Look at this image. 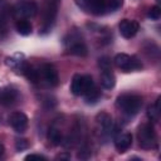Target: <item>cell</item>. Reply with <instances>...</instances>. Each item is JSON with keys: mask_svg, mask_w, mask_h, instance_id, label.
Masks as SVG:
<instances>
[{"mask_svg": "<svg viewBox=\"0 0 161 161\" xmlns=\"http://www.w3.org/2000/svg\"><path fill=\"white\" fill-rule=\"evenodd\" d=\"M116 107L126 117H133L142 107V97L133 93L119 94L116 99Z\"/></svg>", "mask_w": 161, "mask_h": 161, "instance_id": "6da1fadb", "label": "cell"}, {"mask_svg": "<svg viewBox=\"0 0 161 161\" xmlns=\"http://www.w3.org/2000/svg\"><path fill=\"white\" fill-rule=\"evenodd\" d=\"M59 1L60 0H45L44 10H43V23H42V26L39 28L40 34H47L52 30V28L55 23Z\"/></svg>", "mask_w": 161, "mask_h": 161, "instance_id": "7a4b0ae2", "label": "cell"}, {"mask_svg": "<svg viewBox=\"0 0 161 161\" xmlns=\"http://www.w3.org/2000/svg\"><path fill=\"white\" fill-rule=\"evenodd\" d=\"M64 45L68 49V53L72 55H77V57H86L88 53V49L84 44V42L80 40L79 34H77L75 31H70L64 36L63 40Z\"/></svg>", "mask_w": 161, "mask_h": 161, "instance_id": "3957f363", "label": "cell"}, {"mask_svg": "<svg viewBox=\"0 0 161 161\" xmlns=\"http://www.w3.org/2000/svg\"><path fill=\"white\" fill-rule=\"evenodd\" d=\"M137 140L138 145L143 150H150L156 146V132L151 123H143L140 126L137 131Z\"/></svg>", "mask_w": 161, "mask_h": 161, "instance_id": "277c9868", "label": "cell"}, {"mask_svg": "<svg viewBox=\"0 0 161 161\" xmlns=\"http://www.w3.org/2000/svg\"><path fill=\"white\" fill-rule=\"evenodd\" d=\"M92 87H94V82L91 75L88 74H84V75L74 74L73 75V79L70 83V92L74 96H83Z\"/></svg>", "mask_w": 161, "mask_h": 161, "instance_id": "5b68a950", "label": "cell"}, {"mask_svg": "<svg viewBox=\"0 0 161 161\" xmlns=\"http://www.w3.org/2000/svg\"><path fill=\"white\" fill-rule=\"evenodd\" d=\"M108 0H75V4L80 10L93 15H101L107 11Z\"/></svg>", "mask_w": 161, "mask_h": 161, "instance_id": "8992f818", "label": "cell"}, {"mask_svg": "<svg viewBox=\"0 0 161 161\" xmlns=\"http://www.w3.org/2000/svg\"><path fill=\"white\" fill-rule=\"evenodd\" d=\"M114 64L123 72L138 70L142 68L141 62L136 57H130L128 54H125V53H118L114 57Z\"/></svg>", "mask_w": 161, "mask_h": 161, "instance_id": "52a82bcc", "label": "cell"}, {"mask_svg": "<svg viewBox=\"0 0 161 161\" xmlns=\"http://www.w3.org/2000/svg\"><path fill=\"white\" fill-rule=\"evenodd\" d=\"M38 13V5L35 1H23L14 8V14L21 19L33 18Z\"/></svg>", "mask_w": 161, "mask_h": 161, "instance_id": "ba28073f", "label": "cell"}, {"mask_svg": "<svg viewBox=\"0 0 161 161\" xmlns=\"http://www.w3.org/2000/svg\"><path fill=\"white\" fill-rule=\"evenodd\" d=\"M28 117L23 112H14L9 117V123L18 133H24L28 128Z\"/></svg>", "mask_w": 161, "mask_h": 161, "instance_id": "9c48e42d", "label": "cell"}, {"mask_svg": "<svg viewBox=\"0 0 161 161\" xmlns=\"http://www.w3.org/2000/svg\"><path fill=\"white\" fill-rule=\"evenodd\" d=\"M118 29H119V33L123 38L126 39H131L132 36H135L140 29V25L137 21L135 20H130V19H123L119 21L118 24Z\"/></svg>", "mask_w": 161, "mask_h": 161, "instance_id": "30bf717a", "label": "cell"}, {"mask_svg": "<svg viewBox=\"0 0 161 161\" xmlns=\"http://www.w3.org/2000/svg\"><path fill=\"white\" fill-rule=\"evenodd\" d=\"M18 98V92L13 87H3L0 88V106L10 107L15 103Z\"/></svg>", "mask_w": 161, "mask_h": 161, "instance_id": "8fae6325", "label": "cell"}, {"mask_svg": "<svg viewBox=\"0 0 161 161\" xmlns=\"http://www.w3.org/2000/svg\"><path fill=\"white\" fill-rule=\"evenodd\" d=\"M42 73H43V78L45 79V82L49 86L55 87L59 83L58 72H57V69L52 64H44L43 68H42Z\"/></svg>", "mask_w": 161, "mask_h": 161, "instance_id": "7c38bea8", "label": "cell"}, {"mask_svg": "<svg viewBox=\"0 0 161 161\" xmlns=\"http://www.w3.org/2000/svg\"><path fill=\"white\" fill-rule=\"evenodd\" d=\"M96 121H97V123L101 126L103 133H106V135H111V133L114 131L112 117H111L107 112H101V113H98L97 117H96Z\"/></svg>", "mask_w": 161, "mask_h": 161, "instance_id": "4fadbf2b", "label": "cell"}, {"mask_svg": "<svg viewBox=\"0 0 161 161\" xmlns=\"http://www.w3.org/2000/svg\"><path fill=\"white\" fill-rule=\"evenodd\" d=\"M131 145H132V135L131 133L126 132V133L114 136V146L119 153L126 152L131 147Z\"/></svg>", "mask_w": 161, "mask_h": 161, "instance_id": "5bb4252c", "label": "cell"}, {"mask_svg": "<svg viewBox=\"0 0 161 161\" xmlns=\"http://www.w3.org/2000/svg\"><path fill=\"white\" fill-rule=\"evenodd\" d=\"M116 84V77L114 74L109 70V72H102L101 74V86L104 89H112Z\"/></svg>", "mask_w": 161, "mask_h": 161, "instance_id": "9a60e30c", "label": "cell"}, {"mask_svg": "<svg viewBox=\"0 0 161 161\" xmlns=\"http://www.w3.org/2000/svg\"><path fill=\"white\" fill-rule=\"evenodd\" d=\"M15 29L23 36H28L31 34V24L25 19H19L15 24Z\"/></svg>", "mask_w": 161, "mask_h": 161, "instance_id": "2e32d148", "label": "cell"}, {"mask_svg": "<svg viewBox=\"0 0 161 161\" xmlns=\"http://www.w3.org/2000/svg\"><path fill=\"white\" fill-rule=\"evenodd\" d=\"M84 101L87 104H94L99 101L101 98V91H98L96 87H92L88 92H86L84 94Z\"/></svg>", "mask_w": 161, "mask_h": 161, "instance_id": "e0dca14e", "label": "cell"}, {"mask_svg": "<svg viewBox=\"0 0 161 161\" xmlns=\"http://www.w3.org/2000/svg\"><path fill=\"white\" fill-rule=\"evenodd\" d=\"M147 117L151 122H157L158 121V117H160V98H157L156 102L147 108Z\"/></svg>", "mask_w": 161, "mask_h": 161, "instance_id": "ac0fdd59", "label": "cell"}, {"mask_svg": "<svg viewBox=\"0 0 161 161\" xmlns=\"http://www.w3.org/2000/svg\"><path fill=\"white\" fill-rule=\"evenodd\" d=\"M48 140L50 141V143L52 145H54V146H58V145H60L62 142H63V137H62V133H60V131L58 130V128H55V127H50L49 130H48Z\"/></svg>", "mask_w": 161, "mask_h": 161, "instance_id": "d6986e66", "label": "cell"}, {"mask_svg": "<svg viewBox=\"0 0 161 161\" xmlns=\"http://www.w3.org/2000/svg\"><path fill=\"white\" fill-rule=\"evenodd\" d=\"M24 75H25V78H26L30 83H33V84H35V83H38V82H39V72H38L35 68L30 67V65L26 68V70H25Z\"/></svg>", "mask_w": 161, "mask_h": 161, "instance_id": "ffe728a7", "label": "cell"}, {"mask_svg": "<svg viewBox=\"0 0 161 161\" xmlns=\"http://www.w3.org/2000/svg\"><path fill=\"white\" fill-rule=\"evenodd\" d=\"M98 67L101 68L102 72H109L112 70V63L108 57H101L98 59Z\"/></svg>", "mask_w": 161, "mask_h": 161, "instance_id": "44dd1931", "label": "cell"}, {"mask_svg": "<svg viewBox=\"0 0 161 161\" xmlns=\"http://www.w3.org/2000/svg\"><path fill=\"white\" fill-rule=\"evenodd\" d=\"M161 16V10L157 5H153L148 9V13H147V18L151 19V20H158Z\"/></svg>", "mask_w": 161, "mask_h": 161, "instance_id": "7402d4cb", "label": "cell"}, {"mask_svg": "<svg viewBox=\"0 0 161 161\" xmlns=\"http://www.w3.org/2000/svg\"><path fill=\"white\" fill-rule=\"evenodd\" d=\"M29 147V142L25 138H16L15 140V150L18 152H21Z\"/></svg>", "mask_w": 161, "mask_h": 161, "instance_id": "603a6c76", "label": "cell"}, {"mask_svg": "<svg viewBox=\"0 0 161 161\" xmlns=\"http://www.w3.org/2000/svg\"><path fill=\"white\" fill-rule=\"evenodd\" d=\"M6 24H8V16L4 10L0 11V36L1 34L6 33Z\"/></svg>", "mask_w": 161, "mask_h": 161, "instance_id": "cb8c5ba5", "label": "cell"}, {"mask_svg": "<svg viewBox=\"0 0 161 161\" xmlns=\"http://www.w3.org/2000/svg\"><path fill=\"white\" fill-rule=\"evenodd\" d=\"M57 106V101H55V98H53V97H47L44 101H43V107L45 108V109H53L54 107Z\"/></svg>", "mask_w": 161, "mask_h": 161, "instance_id": "d4e9b609", "label": "cell"}, {"mask_svg": "<svg viewBox=\"0 0 161 161\" xmlns=\"http://www.w3.org/2000/svg\"><path fill=\"white\" fill-rule=\"evenodd\" d=\"M89 156H91V151H89L87 147H83V148L78 152V155H77V157L80 158V160H87Z\"/></svg>", "mask_w": 161, "mask_h": 161, "instance_id": "484cf974", "label": "cell"}, {"mask_svg": "<svg viewBox=\"0 0 161 161\" xmlns=\"http://www.w3.org/2000/svg\"><path fill=\"white\" fill-rule=\"evenodd\" d=\"M25 160H26V161H28V160H30V161H33V160L45 161V160H47V157H44V156H42V155H36V153H30V155L25 156Z\"/></svg>", "mask_w": 161, "mask_h": 161, "instance_id": "4316f807", "label": "cell"}, {"mask_svg": "<svg viewBox=\"0 0 161 161\" xmlns=\"http://www.w3.org/2000/svg\"><path fill=\"white\" fill-rule=\"evenodd\" d=\"M55 160H70V155L68 152H63L55 156Z\"/></svg>", "mask_w": 161, "mask_h": 161, "instance_id": "83f0119b", "label": "cell"}, {"mask_svg": "<svg viewBox=\"0 0 161 161\" xmlns=\"http://www.w3.org/2000/svg\"><path fill=\"white\" fill-rule=\"evenodd\" d=\"M4 152H5V147H4V145H3V143H0V156H3V155H4Z\"/></svg>", "mask_w": 161, "mask_h": 161, "instance_id": "f1b7e54d", "label": "cell"}, {"mask_svg": "<svg viewBox=\"0 0 161 161\" xmlns=\"http://www.w3.org/2000/svg\"><path fill=\"white\" fill-rule=\"evenodd\" d=\"M157 1H160V0H157Z\"/></svg>", "mask_w": 161, "mask_h": 161, "instance_id": "f546056e", "label": "cell"}, {"mask_svg": "<svg viewBox=\"0 0 161 161\" xmlns=\"http://www.w3.org/2000/svg\"><path fill=\"white\" fill-rule=\"evenodd\" d=\"M0 1H3V0H0Z\"/></svg>", "mask_w": 161, "mask_h": 161, "instance_id": "4dcf8cb0", "label": "cell"}]
</instances>
